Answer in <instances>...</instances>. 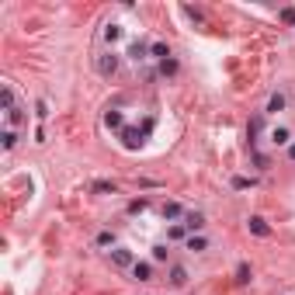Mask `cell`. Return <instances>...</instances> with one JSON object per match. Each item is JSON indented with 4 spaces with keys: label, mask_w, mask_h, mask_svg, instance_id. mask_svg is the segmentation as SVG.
<instances>
[{
    "label": "cell",
    "mask_w": 295,
    "mask_h": 295,
    "mask_svg": "<svg viewBox=\"0 0 295 295\" xmlns=\"http://www.w3.org/2000/svg\"><path fill=\"white\" fill-rule=\"evenodd\" d=\"M115 70H118V52H101V56H97V73L115 76Z\"/></svg>",
    "instance_id": "cell-1"
},
{
    "label": "cell",
    "mask_w": 295,
    "mask_h": 295,
    "mask_svg": "<svg viewBox=\"0 0 295 295\" xmlns=\"http://www.w3.org/2000/svg\"><path fill=\"white\" fill-rule=\"evenodd\" d=\"M184 229H188L191 236L202 233V229H205V216H202V212H188V216H184Z\"/></svg>",
    "instance_id": "cell-2"
},
{
    "label": "cell",
    "mask_w": 295,
    "mask_h": 295,
    "mask_svg": "<svg viewBox=\"0 0 295 295\" xmlns=\"http://www.w3.org/2000/svg\"><path fill=\"white\" fill-rule=\"evenodd\" d=\"M111 261H115L118 268H136V257H132L125 247H115V250H111Z\"/></svg>",
    "instance_id": "cell-3"
},
{
    "label": "cell",
    "mask_w": 295,
    "mask_h": 295,
    "mask_svg": "<svg viewBox=\"0 0 295 295\" xmlns=\"http://www.w3.org/2000/svg\"><path fill=\"white\" fill-rule=\"evenodd\" d=\"M143 139H146V132H139V129H122V143H125L129 149L143 146Z\"/></svg>",
    "instance_id": "cell-4"
},
{
    "label": "cell",
    "mask_w": 295,
    "mask_h": 295,
    "mask_svg": "<svg viewBox=\"0 0 295 295\" xmlns=\"http://www.w3.org/2000/svg\"><path fill=\"white\" fill-rule=\"evenodd\" d=\"M247 229H250L254 236H271V226L261 219V216H250V219H247Z\"/></svg>",
    "instance_id": "cell-5"
},
{
    "label": "cell",
    "mask_w": 295,
    "mask_h": 295,
    "mask_svg": "<svg viewBox=\"0 0 295 295\" xmlns=\"http://www.w3.org/2000/svg\"><path fill=\"white\" fill-rule=\"evenodd\" d=\"M0 108H3V111L17 108V101H14V87H10V83H3V87H0Z\"/></svg>",
    "instance_id": "cell-6"
},
{
    "label": "cell",
    "mask_w": 295,
    "mask_h": 295,
    "mask_svg": "<svg viewBox=\"0 0 295 295\" xmlns=\"http://www.w3.org/2000/svg\"><path fill=\"white\" fill-rule=\"evenodd\" d=\"M170 285H174V289H184V285H188V271H184L181 264L170 268Z\"/></svg>",
    "instance_id": "cell-7"
},
{
    "label": "cell",
    "mask_w": 295,
    "mask_h": 295,
    "mask_svg": "<svg viewBox=\"0 0 295 295\" xmlns=\"http://www.w3.org/2000/svg\"><path fill=\"white\" fill-rule=\"evenodd\" d=\"M90 191H94V195H115V191H118V184H115V181H94V184H90Z\"/></svg>",
    "instance_id": "cell-8"
},
{
    "label": "cell",
    "mask_w": 295,
    "mask_h": 295,
    "mask_svg": "<svg viewBox=\"0 0 295 295\" xmlns=\"http://www.w3.org/2000/svg\"><path fill=\"white\" fill-rule=\"evenodd\" d=\"M285 104H289V101H285V94H282V90L268 97V111H275V115H278V111H285Z\"/></svg>",
    "instance_id": "cell-9"
},
{
    "label": "cell",
    "mask_w": 295,
    "mask_h": 295,
    "mask_svg": "<svg viewBox=\"0 0 295 295\" xmlns=\"http://www.w3.org/2000/svg\"><path fill=\"white\" fill-rule=\"evenodd\" d=\"M3 118H7V129H17L24 122V111L21 108H10V111H3Z\"/></svg>",
    "instance_id": "cell-10"
},
{
    "label": "cell",
    "mask_w": 295,
    "mask_h": 295,
    "mask_svg": "<svg viewBox=\"0 0 295 295\" xmlns=\"http://www.w3.org/2000/svg\"><path fill=\"white\" fill-rule=\"evenodd\" d=\"M104 125H108V129H125L122 111H104Z\"/></svg>",
    "instance_id": "cell-11"
},
{
    "label": "cell",
    "mask_w": 295,
    "mask_h": 295,
    "mask_svg": "<svg viewBox=\"0 0 295 295\" xmlns=\"http://www.w3.org/2000/svg\"><path fill=\"white\" fill-rule=\"evenodd\" d=\"M271 143H275V146H292V132H289V129H275V132H271Z\"/></svg>",
    "instance_id": "cell-12"
},
{
    "label": "cell",
    "mask_w": 295,
    "mask_h": 295,
    "mask_svg": "<svg viewBox=\"0 0 295 295\" xmlns=\"http://www.w3.org/2000/svg\"><path fill=\"white\" fill-rule=\"evenodd\" d=\"M149 56H156L160 63H163V59H170V49H167V42H153V45H149Z\"/></svg>",
    "instance_id": "cell-13"
},
{
    "label": "cell",
    "mask_w": 295,
    "mask_h": 295,
    "mask_svg": "<svg viewBox=\"0 0 295 295\" xmlns=\"http://www.w3.org/2000/svg\"><path fill=\"white\" fill-rule=\"evenodd\" d=\"M132 275H136L139 282H149V278H153V268H149V264H143V261H136V268H132Z\"/></svg>",
    "instance_id": "cell-14"
},
{
    "label": "cell",
    "mask_w": 295,
    "mask_h": 295,
    "mask_svg": "<svg viewBox=\"0 0 295 295\" xmlns=\"http://www.w3.org/2000/svg\"><path fill=\"white\" fill-rule=\"evenodd\" d=\"M146 52H149V45H143V42H132V45H129V56H132L136 63H139V59H146Z\"/></svg>",
    "instance_id": "cell-15"
},
{
    "label": "cell",
    "mask_w": 295,
    "mask_h": 295,
    "mask_svg": "<svg viewBox=\"0 0 295 295\" xmlns=\"http://www.w3.org/2000/svg\"><path fill=\"white\" fill-rule=\"evenodd\" d=\"M177 216H184V209H181L177 202H167V205H163V219H177Z\"/></svg>",
    "instance_id": "cell-16"
},
{
    "label": "cell",
    "mask_w": 295,
    "mask_h": 295,
    "mask_svg": "<svg viewBox=\"0 0 295 295\" xmlns=\"http://www.w3.org/2000/svg\"><path fill=\"white\" fill-rule=\"evenodd\" d=\"M205 247H209V240H205V236H188V250H195V254H202Z\"/></svg>",
    "instance_id": "cell-17"
},
{
    "label": "cell",
    "mask_w": 295,
    "mask_h": 295,
    "mask_svg": "<svg viewBox=\"0 0 295 295\" xmlns=\"http://www.w3.org/2000/svg\"><path fill=\"white\" fill-rule=\"evenodd\" d=\"M0 139H3V149H14V146H17V129H3Z\"/></svg>",
    "instance_id": "cell-18"
},
{
    "label": "cell",
    "mask_w": 295,
    "mask_h": 295,
    "mask_svg": "<svg viewBox=\"0 0 295 295\" xmlns=\"http://www.w3.org/2000/svg\"><path fill=\"white\" fill-rule=\"evenodd\" d=\"M170 240H188V229H184V222H174V226H170Z\"/></svg>",
    "instance_id": "cell-19"
},
{
    "label": "cell",
    "mask_w": 295,
    "mask_h": 295,
    "mask_svg": "<svg viewBox=\"0 0 295 295\" xmlns=\"http://www.w3.org/2000/svg\"><path fill=\"white\" fill-rule=\"evenodd\" d=\"M160 73L174 76V73H177V59H163V63H160Z\"/></svg>",
    "instance_id": "cell-20"
},
{
    "label": "cell",
    "mask_w": 295,
    "mask_h": 295,
    "mask_svg": "<svg viewBox=\"0 0 295 295\" xmlns=\"http://www.w3.org/2000/svg\"><path fill=\"white\" fill-rule=\"evenodd\" d=\"M104 38H108V42H118V38H122V28H118V24H108V28H104Z\"/></svg>",
    "instance_id": "cell-21"
},
{
    "label": "cell",
    "mask_w": 295,
    "mask_h": 295,
    "mask_svg": "<svg viewBox=\"0 0 295 295\" xmlns=\"http://www.w3.org/2000/svg\"><path fill=\"white\" fill-rule=\"evenodd\" d=\"M236 282H240V285L250 282V264H240V268H236Z\"/></svg>",
    "instance_id": "cell-22"
},
{
    "label": "cell",
    "mask_w": 295,
    "mask_h": 295,
    "mask_svg": "<svg viewBox=\"0 0 295 295\" xmlns=\"http://www.w3.org/2000/svg\"><path fill=\"white\" fill-rule=\"evenodd\" d=\"M35 118H38V122H45V118H49V104H45V101H38V104H35Z\"/></svg>",
    "instance_id": "cell-23"
},
{
    "label": "cell",
    "mask_w": 295,
    "mask_h": 295,
    "mask_svg": "<svg viewBox=\"0 0 295 295\" xmlns=\"http://www.w3.org/2000/svg\"><path fill=\"white\" fill-rule=\"evenodd\" d=\"M97 247H115V233H101L97 236Z\"/></svg>",
    "instance_id": "cell-24"
},
{
    "label": "cell",
    "mask_w": 295,
    "mask_h": 295,
    "mask_svg": "<svg viewBox=\"0 0 295 295\" xmlns=\"http://www.w3.org/2000/svg\"><path fill=\"white\" fill-rule=\"evenodd\" d=\"M261 129H264V122H261V118H254V122H250V129H247V132H250V143H254V136H257Z\"/></svg>",
    "instance_id": "cell-25"
},
{
    "label": "cell",
    "mask_w": 295,
    "mask_h": 295,
    "mask_svg": "<svg viewBox=\"0 0 295 295\" xmlns=\"http://www.w3.org/2000/svg\"><path fill=\"white\" fill-rule=\"evenodd\" d=\"M250 184H254L250 177H233V188H236V191H243V188H250Z\"/></svg>",
    "instance_id": "cell-26"
},
{
    "label": "cell",
    "mask_w": 295,
    "mask_h": 295,
    "mask_svg": "<svg viewBox=\"0 0 295 295\" xmlns=\"http://www.w3.org/2000/svg\"><path fill=\"white\" fill-rule=\"evenodd\" d=\"M153 261H167V247H163V243L153 247Z\"/></svg>",
    "instance_id": "cell-27"
},
{
    "label": "cell",
    "mask_w": 295,
    "mask_h": 295,
    "mask_svg": "<svg viewBox=\"0 0 295 295\" xmlns=\"http://www.w3.org/2000/svg\"><path fill=\"white\" fill-rule=\"evenodd\" d=\"M254 163H257L261 170H268V156H264V153H254Z\"/></svg>",
    "instance_id": "cell-28"
},
{
    "label": "cell",
    "mask_w": 295,
    "mask_h": 295,
    "mask_svg": "<svg viewBox=\"0 0 295 295\" xmlns=\"http://www.w3.org/2000/svg\"><path fill=\"white\" fill-rule=\"evenodd\" d=\"M143 209H146V198H136V202L129 205V212H143Z\"/></svg>",
    "instance_id": "cell-29"
},
{
    "label": "cell",
    "mask_w": 295,
    "mask_h": 295,
    "mask_svg": "<svg viewBox=\"0 0 295 295\" xmlns=\"http://www.w3.org/2000/svg\"><path fill=\"white\" fill-rule=\"evenodd\" d=\"M282 21H289V24H295V10H292V7H285V10H282Z\"/></svg>",
    "instance_id": "cell-30"
},
{
    "label": "cell",
    "mask_w": 295,
    "mask_h": 295,
    "mask_svg": "<svg viewBox=\"0 0 295 295\" xmlns=\"http://www.w3.org/2000/svg\"><path fill=\"white\" fill-rule=\"evenodd\" d=\"M289 156H292V160H295V143H292V146H289Z\"/></svg>",
    "instance_id": "cell-31"
}]
</instances>
